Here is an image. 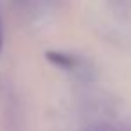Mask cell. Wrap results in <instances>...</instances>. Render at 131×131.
I'll return each mask as SVG.
<instances>
[{"mask_svg":"<svg viewBox=\"0 0 131 131\" xmlns=\"http://www.w3.org/2000/svg\"><path fill=\"white\" fill-rule=\"evenodd\" d=\"M45 58H47L52 65H56V67H59V68H65V70H72V68L77 67V58H75L74 54H68V52L49 50V52H45Z\"/></svg>","mask_w":131,"mask_h":131,"instance_id":"cell-1","label":"cell"},{"mask_svg":"<svg viewBox=\"0 0 131 131\" xmlns=\"http://www.w3.org/2000/svg\"><path fill=\"white\" fill-rule=\"evenodd\" d=\"M4 49V25H2V16H0V54Z\"/></svg>","mask_w":131,"mask_h":131,"instance_id":"cell-2","label":"cell"}]
</instances>
